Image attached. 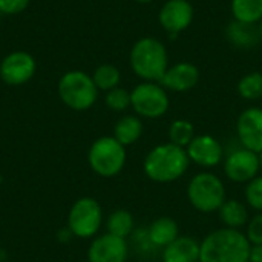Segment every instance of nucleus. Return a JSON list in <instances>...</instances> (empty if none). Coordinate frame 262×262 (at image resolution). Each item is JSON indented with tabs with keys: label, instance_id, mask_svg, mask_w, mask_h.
<instances>
[{
	"label": "nucleus",
	"instance_id": "nucleus-6",
	"mask_svg": "<svg viewBox=\"0 0 262 262\" xmlns=\"http://www.w3.org/2000/svg\"><path fill=\"white\" fill-rule=\"evenodd\" d=\"M88 160L97 175L111 178L123 170L126 164V149L114 137H101L92 143Z\"/></svg>",
	"mask_w": 262,
	"mask_h": 262
},
{
	"label": "nucleus",
	"instance_id": "nucleus-23",
	"mask_svg": "<svg viewBox=\"0 0 262 262\" xmlns=\"http://www.w3.org/2000/svg\"><path fill=\"white\" fill-rule=\"evenodd\" d=\"M91 77H92L97 89L106 91V92L118 88L120 80H121V74H120L118 68L114 64H100Z\"/></svg>",
	"mask_w": 262,
	"mask_h": 262
},
{
	"label": "nucleus",
	"instance_id": "nucleus-20",
	"mask_svg": "<svg viewBox=\"0 0 262 262\" xmlns=\"http://www.w3.org/2000/svg\"><path fill=\"white\" fill-rule=\"evenodd\" d=\"M143 134V123L135 115H126L120 118L114 127V138L124 147L137 143Z\"/></svg>",
	"mask_w": 262,
	"mask_h": 262
},
{
	"label": "nucleus",
	"instance_id": "nucleus-31",
	"mask_svg": "<svg viewBox=\"0 0 262 262\" xmlns=\"http://www.w3.org/2000/svg\"><path fill=\"white\" fill-rule=\"evenodd\" d=\"M258 158H259V169L262 170V152H259V154H258Z\"/></svg>",
	"mask_w": 262,
	"mask_h": 262
},
{
	"label": "nucleus",
	"instance_id": "nucleus-2",
	"mask_svg": "<svg viewBox=\"0 0 262 262\" xmlns=\"http://www.w3.org/2000/svg\"><path fill=\"white\" fill-rule=\"evenodd\" d=\"M190 160L184 147L172 143L158 144L144 158V173L155 183H173L189 169Z\"/></svg>",
	"mask_w": 262,
	"mask_h": 262
},
{
	"label": "nucleus",
	"instance_id": "nucleus-27",
	"mask_svg": "<svg viewBox=\"0 0 262 262\" xmlns=\"http://www.w3.org/2000/svg\"><path fill=\"white\" fill-rule=\"evenodd\" d=\"M244 196L247 204L255 209L256 212L262 213V175L253 178L252 181L247 183L246 190H244Z\"/></svg>",
	"mask_w": 262,
	"mask_h": 262
},
{
	"label": "nucleus",
	"instance_id": "nucleus-34",
	"mask_svg": "<svg viewBox=\"0 0 262 262\" xmlns=\"http://www.w3.org/2000/svg\"><path fill=\"white\" fill-rule=\"evenodd\" d=\"M0 15H2V14H0Z\"/></svg>",
	"mask_w": 262,
	"mask_h": 262
},
{
	"label": "nucleus",
	"instance_id": "nucleus-22",
	"mask_svg": "<svg viewBox=\"0 0 262 262\" xmlns=\"http://www.w3.org/2000/svg\"><path fill=\"white\" fill-rule=\"evenodd\" d=\"M134 226H135V223H134L132 213L129 210H124V209L114 210L109 215L107 223H106L107 233L118 236V238H123V239H126L127 236L132 235Z\"/></svg>",
	"mask_w": 262,
	"mask_h": 262
},
{
	"label": "nucleus",
	"instance_id": "nucleus-28",
	"mask_svg": "<svg viewBox=\"0 0 262 262\" xmlns=\"http://www.w3.org/2000/svg\"><path fill=\"white\" fill-rule=\"evenodd\" d=\"M246 227H247L246 236H247L249 243L252 246L262 244V213H258L252 220H249Z\"/></svg>",
	"mask_w": 262,
	"mask_h": 262
},
{
	"label": "nucleus",
	"instance_id": "nucleus-14",
	"mask_svg": "<svg viewBox=\"0 0 262 262\" xmlns=\"http://www.w3.org/2000/svg\"><path fill=\"white\" fill-rule=\"evenodd\" d=\"M236 132L243 147L262 152V109L249 107L246 109L236 121Z\"/></svg>",
	"mask_w": 262,
	"mask_h": 262
},
{
	"label": "nucleus",
	"instance_id": "nucleus-29",
	"mask_svg": "<svg viewBox=\"0 0 262 262\" xmlns=\"http://www.w3.org/2000/svg\"><path fill=\"white\" fill-rule=\"evenodd\" d=\"M29 5V0H0V14L15 15L23 12Z\"/></svg>",
	"mask_w": 262,
	"mask_h": 262
},
{
	"label": "nucleus",
	"instance_id": "nucleus-10",
	"mask_svg": "<svg viewBox=\"0 0 262 262\" xmlns=\"http://www.w3.org/2000/svg\"><path fill=\"white\" fill-rule=\"evenodd\" d=\"M258 154L246 147L235 149L226 157L224 172L226 177L233 183H249L259 173Z\"/></svg>",
	"mask_w": 262,
	"mask_h": 262
},
{
	"label": "nucleus",
	"instance_id": "nucleus-1",
	"mask_svg": "<svg viewBox=\"0 0 262 262\" xmlns=\"http://www.w3.org/2000/svg\"><path fill=\"white\" fill-rule=\"evenodd\" d=\"M252 244L236 229H218L200 244V262H249Z\"/></svg>",
	"mask_w": 262,
	"mask_h": 262
},
{
	"label": "nucleus",
	"instance_id": "nucleus-11",
	"mask_svg": "<svg viewBox=\"0 0 262 262\" xmlns=\"http://www.w3.org/2000/svg\"><path fill=\"white\" fill-rule=\"evenodd\" d=\"M158 20L164 31L177 35L192 25L193 6L189 0H167L160 9Z\"/></svg>",
	"mask_w": 262,
	"mask_h": 262
},
{
	"label": "nucleus",
	"instance_id": "nucleus-15",
	"mask_svg": "<svg viewBox=\"0 0 262 262\" xmlns=\"http://www.w3.org/2000/svg\"><path fill=\"white\" fill-rule=\"evenodd\" d=\"M200 77V69L195 64L189 61H181L172 68H167L160 84L164 89H170L175 92H187L198 84Z\"/></svg>",
	"mask_w": 262,
	"mask_h": 262
},
{
	"label": "nucleus",
	"instance_id": "nucleus-19",
	"mask_svg": "<svg viewBox=\"0 0 262 262\" xmlns=\"http://www.w3.org/2000/svg\"><path fill=\"white\" fill-rule=\"evenodd\" d=\"M220 220L227 229H236L246 227L249 223V210L247 207L236 201V200H226L224 204L220 207Z\"/></svg>",
	"mask_w": 262,
	"mask_h": 262
},
{
	"label": "nucleus",
	"instance_id": "nucleus-26",
	"mask_svg": "<svg viewBox=\"0 0 262 262\" xmlns=\"http://www.w3.org/2000/svg\"><path fill=\"white\" fill-rule=\"evenodd\" d=\"M104 103L111 111L115 112L126 111L130 106V92H127L123 88H115L112 91H107L104 97Z\"/></svg>",
	"mask_w": 262,
	"mask_h": 262
},
{
	"label": "nucleus",
	"instance_id": "nucleus-8",
	"mask_svg": "<svg viewBox=\"0 0 262 262\" xmlns=\"http://www.w3.org/2000/svg\"><path fill=\"white\" fill-rule=\"evenodd\" d=\"M101 221L103 210L98 201L84 196L72 206L68 215V229L78 238H91L100 230Z\"/></svg>",
	"mask_w": 262,
	"mask_h": 262
},
{
	"label": "nucleus",
	"instance_id": "nucleus-3",
	"mask_svg": "<svg viewBox=\"0 0 262 262\" xmlns=\"http://www.w3.org/2000/svg\"><path fill=\"white\" fill-rule=\"evenodd\" d=\"M130 68L144 81L160 83L169 68V55L166 46L154 38L143 37L130 49Z\"/></svg>",
	"mask_w": 262,
	"mask_h": 262
},
{
	"label": "nucleus",
	"instance_id": "nucleus-24",
	"mask_svg": "<svg viewBox=\"0 0 262 262\" xmlns=\"http://www.w3.org/2000/svg\"><path fill=\"white\" fill-rule=\"evenodd\" d=\"M238 94L244 100H259L262 98V72H249L238 81Z\"/></svg>",
	"mask_w": 262,
	"mask_h": 262
},
{
	"label": "nucleus",
	"instance_id": "nucleus-13",
	"mask_svg": "<svg viewBox=\"0 0 262 262\" xmlns=\"http://www.w3.org/2000/svg\"><path fill=\"white\" fill-rule=\"evenodd\" d=\"M129 247L126 239L111 233L95 238L88 250L89 262H126Z\"/></svg>",
	"mask_w": 262,
	"mask_h": 262
},
{
	"label": "nucleus",
	"instance_id": "nucleus-18",
	"mask_svg": "<svg viewBox=\"0 0 262 262\" xmlns=\"http://www.w3.org/2000/svg\"><path fill=\"white\" fill-rule=\"evenodd\" d=\"M227 38L241 49H249L255 48L261 38V29L259 25H252V23H243L238 20H233L227 26Z\"/></svg>",
	"mask_w": 262,
	"mask_h": 262
},
{
	"label": "nucleus",
	"instance_id": "nucleus-12",
	"mask_svg": "<svg viewBox=\"0 0 262 262\" xmlns=\"http://www.w3.org/2000/svg\"><path fill=\"white\" fill-rule=\"evenodd\" d=\"M189 160L200 167H216L224 158V149L221 143L212 135H195L190 144L186 147Z\"/></svg>",
	"mask_w": 262,
	"mask_h": 262
},
{
	"label": "nucleus",
	"instance_id": "nucleus-9",
	"mask_svg": "<svg viewBox=\"0 0 262 262\" xmlns=\"http://www.w3.org/2000/svg\"><path fill=\"white\" fill-rule=\"evenodd\" d=\"M37 69L35 58L25 51H14L8 54L0 63V78L9 86H20L28 83Z\"/></svg>",
	"mask_w": 262,
	"mask_h": 262
},
{
	"label": "nucleus",
	"instance_id": "nucleus-17",
	"mask_svg": "<svg viewBox=\"0 0 262 262\" xmlns=\"http://www.w3.org/2000/svg\"><path fill=\"white\" fill-rule=\"evenodd\" d=\"M147 236L154 247L166 249L180 236V229L175 220L169 216H161L149 226Z\"/></svg>",
	"mask_w": 262,
	"mask_h": 262
},
{
	"label": "nucleus",
	"instance_id": "nucleus-5",
	"mask_svg": "<svg viewBox=\"0 0 262 262\" xmlns=\"http://www.w3.org/2000/svg\"><path fill=\"white\" fill-rule=\"evenodd\" d=\"M60 100L74 111H86L94 106L98 89L91 75L83 71H69L58 81Z\"/></svg>",
	"mask_w": 262,
	"mask_h": 262
},
{
	"label": "nucleus",
	"instance_id": "nucleus-32",
	"mask_svg": "<svg viewBox=\"0 0 262 262\" xmlns=\"http://www.w3.org/2000/svg\"><path fill=\"white\" fill-rule=\"evenodd\" d=\"M135 2H140V3H149V2H154V0H135Z\"/></svg>",
	"mask_w": 262,
	"mask_h": 262
},
{
	"label": "nucleus",
	"instance_id": "nucleus-33",
	"mask_svg": "<svg viewBox=\"0 0 262 262\" xmlns=\"http://www.w3.org/2000/svg\"><path fill=\"white\" fill-rule=\"evenodd\" d=\"M259 29H261V38H262V20H261V23H259Z\"/></svg>",
	"mask_w": 262,
	"mask_h": 262
},
{
	"label": "nucleus",
	"instance_id": "nucleus-30",
	"mask_svg": "<svg viewBox=\"0 0 262 262\" xmlns=\"http://www.w3.org/2000/svg\"><path fill=\"white\" fill-rule=\"evenodd\" d=\"M249 262H262V244L252 246L250 249V259Z\"/></svg>",
	"mask_w": 262,
	"mask_h": 262
},
{
	"label": "nucleus",
	"instance_id": "nucleus-21",
	"mask_svg": "<svg viewBox=\"0 0 262 262\" xmlns=\"http://www.w3.org/2000/svg\"><path fill=\"white\" fill-rule=\"evenodd\" d=\"M232 14L238 21L258 25L262 20V0H232Z\"/></svg>",
	"mask_w": 262,
	"mask_h": 262
},
{
	"label": "nucleus",
	"instance_id": "nucleus-7",
	"mask_svg": "<svg viewBox=\"0 0 262 262\" xmlns=\"http://www.w3.org/2000/svg\"><path fill=\"white\" fill-rule=\"evenodd\" d=\"M130 106L143 118H160L169 109V95L160 83L143 81L130 92Z\"/></svg>",
	"mask_w": 262,
	"mask_h": 262
},
{
	"label": "nucleus",
	"instance_id": "nucleus-16",
	"mask_svg": "<svg viewBox=\"0 0 262 262\" xmlns=\"http://www.w3.org/2000/svg\"><path fill=\"white\" fill-rule=\"evenodd\" d=\"M163 262H200V243L192 236H178L163 250Z\"/></svg>",
	"mask_w": 262,
	"mask_h": 262
},
{
	"label": "nucleus",
	"instance_id": "nucleus-4",
	"mask_svg": "<svg viewBox=\"0 0 262 262\" xmlns=\"http://www.w3.org/2000/svg\"><path fill=\"white\" fill-rule=\"evenodd\" d=\"M187 198L193 209L201 213L216 212L226 201L224 183L215 173H196L187 186Z\"/></svg>",
	"mask_w": 262,
	"mask_h": 262
},
{
	"label": "nucleus",
	"instance_id": "nucleus-25",
	"mask_svg": "<svg viewBox=\"0 0 262 262\" xmlns=\"http://www.w3.org/2000/svg\"><path fill=\"white\" fill-rule=\"evenodd\" d=\"M195 138V127L187 120H175L169 127V143L177 144L180 147H187L190 141Z\"/></svg>",
	"mask_w": 262,
	"mask_h": 262
}]
</instances>
